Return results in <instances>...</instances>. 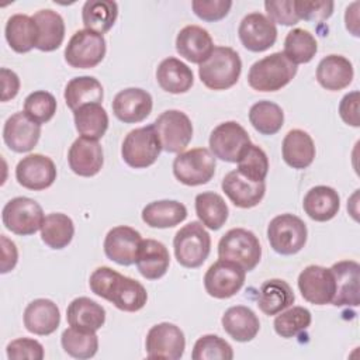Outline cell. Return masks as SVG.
<instances>
[{"label":"cell","instance_id":"41","mask_svg":"<svg viewBox=\"0 0 360 360\" xmlns=\"http://www.w3.org/2000/svg\"><path fill=\"white\" fill-rule=\"evenodd\" d=\"M41 239L51 249L66 248L75 235V225L70 217L62 212L45 215L41 226Z\"/></svg>","mask_w":360,"mask_h":360},{"label":"cell","instance_id":"56","mask_svg":"<svg viewBox=\"0 0 360 360\" xmlns=\"http://www.w3.org/2000/svg\"><path fill=\"white\" fill-rule=\"evenodd\" d=\"M359 7H360V3L354 1L346 8V13H345L346 28L354 37L360 35V31H359Z\"/></svg>","mask_w":360,"mask_h":360},{"label":"cell","instance_id":"19","mask_svg":"<svg viewBox=\"0 0 360 360\" xmlns=\"http://www.w3.org/2000/svg\"><path fill=\"white\" fill-rule=\"evenodd\" d=\"M41 136V124L20 111L7 118L3 127V141L8 149L24 153L35 148Z\"/></svg>","mask_w":360,"mask_h":360},{"label":"cell","instance_id":"14","mask_svg":"<svg viewBox=\"0 0 360 360\" xmlns=\"http://www.w3.org/2000/svg\"><path fill=\"white\" fill-rule=\"evenodd\" d=\"M250 143L246 129L236 121H226L217 125L210 135L211 153L229 163H236L242 150Z\"/></svg>","mask_w":360,"mask_h":360},{"label":"cell","instance_id":"35","mask_svg":"<svg viewBox=\"0 0 360 360\" xmlns=\"http://www.w3.org/2000/svg\"><path fill=\"white\" fill-rule=\"evenodd\" d=\"M187 218V208L176 200L152 201L142 210V221L150 228H173Z\"/></svg>","mask_w":360,"mask_h":360},{"label":"cell","instance_id":"48","mask_svg":"<svg viewBox=\"0 0 360 360\" xmlns=\"http://www.w3.org/2000/svg\"><path fill=\"white\" fill-rule=\"evenodd\" d=\"M56 98L45 90L32 91L24 100V112L38 124L51 121L56 112Z\"/></svg>","mask_w":360,"mask_h":360},{"label":"cell","instance_id":"44","mask_svg":"<svg viewBox=\"0 0 360 360\" xmlns=\"http://www.w3.org/2000/svg\"><path fill=\"white\" fill-rule=\"evenodd\" d=\"M60 343L63 350L75 359H90L98 350V338L96 332L68 328L62 332Z\"/></svg>","mask_w":360,"mask_h":360},{"label":"cell","instance_id":"10","mask_svg":"<svg viewBox=\"0 0 360 360\" xmlns=\"http://www.w3.org/2000/svg\"><path fill=\"white\" fill-rule=\"evenodd\" d=\"M42 207L32 198L14 197L1 211L3 225L15 235L28 236L41 229L44 222Z\"/></svg>","mask_w":360,"mask_h":360},{"label":"cell","instance_id":"6","mask_svg":"<svg viewBox=\"0 0 360 360\" xmlns=\"http://www.w3.org/2000/svg\"><path fill=\"white\" fill-rule=\"evenodd\" d=\"M307 236L305 222L294 214L277 215L267 226V239L271 249L283 256L298 253L305 246Z\"/></svg>","mask_w":360,"mask_h":360},{"label":"cell","instance_id":"21","mask_svg":"<svg viewBox=\"0 0 360 360\" xmlns=\"http://www.w3.org/2000/svg\"><path fill=\"white\" fill-rule=\"evenodd\" d=\"M152 96L139 87H128L118 91L112 100L114 115L125 124L143 121L152 112Z\"/></svg>","mask_w":360,"mask_h":360},{"label":"cell","instance_id":"16","mask_svg":"<svg viewBox=\"0 0 360 360\" xmlns=\"http://www.w3.org/2000/svg\"><path fill=\"white\" fill-rule=\"evenodd\" d=\"M15 179L24 188L41 191L51 187L56 180V166L51 158L31 153L17 163Z\"/></svg>","mask_w":360,"mask_h":360},{"label":"cell","instance_id":"12","mask_svg":"<svg viewBox=\"0 0 360 360\" xmlns=\"http://www.w3.org/2000/svg\"><path fill=\"white\" fill-rule=\"evenodd\" d=\"M245 277L246 271L239 264L219 259L205 271L204 288L214 298H231L243 287Z\"/></svg>","mask_w":360,"mask_h":360},{"label":"cell","instance_id":"54","mask_svg":"<svg viewBox=\"0 0 360 360\" xmlns=\"http://www.w3.org/2000/svg\"><path fill=\"white\" fill-rule=\"evenodd\" d=\"M0 77H1V101H8L18 94L20 79L15 72L7 68L0 69Z\"/></svg>","mask_w":360,"mask_h":360},{"label":"cell","instance_id":"20","mask_svg":"<svg viewBox=\"0 0 360 360\" xmlns=\"http://www.w3.org/2000/svg\"><path fill=\"white\" fill-rule=\"evenodd\" d=\"M142 236L136 229L127 225L114 226L105 235L104 253L120 266H131L136 260Z\"/></svg>","mask_w":360,"mask_h":360},{"label":"cell","instance_id":"11","mask_svg":"<svg viewBox=\"0 0 360 360\" xmlns=\"http://www.w3.org/2000/svg\"><path fill=\"white\" fill-rule=\"evenodd\" d=\"M162 149L169 153L183 152L193 138V124L180 110L163 111L153 122Z\"/></svg>","mask_w":360,"mask_h":360},{"label":"cell","instance_id":"52","mask_svg":"<svg viewBox=\"0 0 360 360\" xmlns=\"http://www.w3.org/2000/svg\"><path fill=\"white\" fill-rule=\"evenodd\" d=\"M264 8L269 20L281 25H295L300 18L295 13L294 0H267L264 1Z\"/></svg>","mask_w":360,"mask_h":360},{"label":"cell","instance_id":"49","mask_svg":"<svg viewBox=\"0 0 360 360\" xmlns=\"http://www.w3.org/2000/svg\"><path fill=\"white\" fill-rule=\"evenodd\" d=\"M333 1L330 0H294L295 13L300 20L325 21L333 13Z\"/></svg>","mask_w":360,"mask_h":360},{"label":"cell","instance_id":"7","mask_svg":"<svg viewBox=\"0 0 360 360\" xmlns=\"http://www.w3.org/2000/svg\"><path fill=\"white\" fill-rule=\"evenodd\" d=\"M160 152L162 145L153 124L129 131L121 146L124 162L134 169L152 166L158 160Z\"/></svg>","mask_w":360,"mask_h":360},{"label":"cell","instance_id":"53","mask_svg":"<svg viewBox=\"0 0 360 360\" xmlns=\"http://www.w3.org/2000/svg\"><path fill=\"white\" fill-rule=\"evenodd\" d=\"M359 104H360V93L357 90L350 91L343 96L339 103V115L345 124L357 128L360 125L359 117Z\"/></svg>","mask_w":360,"mask_h":360},{"label":"cell","instance_id":"8","mask_svg":"<svg viewBox=\"0 0 360 360\" xmlns=\"http://www.w3.org/2000/svg\"><path fill=\"white\" fill-rule=\"evenodd\" d=\"M215 156L207 148L180 152L173 160L174 177L186 186H201L215 174Z\"/></svg>","mask_w":360,"mask_h":360},{"label":"cell","instance_id":"4","mask_svg":"<svg viewBox=\"0 0 360 360\" xmlns=\"http://www.w3.org/2000/svg\"><path fill=\"white\" fill-rule=\"evenodd\" d=\"M218 257L239 264L245 271H252L262 259V246L252 231L232 228L218 242Z\"/></svg>","mask_w":360,"mask_h":360},{"label":"cell","instance_id":"2","mask_svg":"<svg viewBox=\"0 0 360 360\" xmlns=\"http://www.w3.org/2000/svg\"><path fill=\"white\" fill-rule=\"evenodd\" d=\"M242 72V60L229 46H215L212 53L200 65L202 84L211 90H226L236 84Z\"/></svg>","mask_w":360,"mask_h":360},{"label":"cell","instance_id":"38","mask_svg":"<svg viewBox=\"0 0 360 360\" xmlns=\"http://www.w3.org/2000/svg\"><path fill=\"white\" fill-rule=\"evenodd\" d=\"M118 17V6L112 0H89L82 7V21L87 30L105 34Z\"/></svg>","mask_w":360,"mask_h":360},{"label":"cell","instance_id":"34","mask_svg":"<svg viewBox=\"0 0 360 360\" xmlns=\"http://www.w3.org/2000/svg\"><path fill=\"white\" fill-rule=\"evenodd\" d=\"M295 295L290 284L281 278L266 280L257 292V307L264 315H277L291 307Z\"/></svg>","mask_w":360,"mask_h":360},{"label":"cell","instance_id":"22","mask_svg":"<svg viewBox=\"0 0 360 360\" xmlns=\"http://www.w3.org/2000/svg\"><path fill=\"white\" fill-rule=\"evenodd\" d=\"M68 163L75 174L93 177L103 167V148L96 139L80 136L69 148Z\"/></svg>","mask_w":360,"mask_h":360},{"label":"cell","instance_id":"27","mask_svg":"<svg viewBox=\"0 0 360 360\" xmlns=\"http://www.w3.org/2000/svg\"><path fill=\"white\" fill-rule=\"evenodd\" d=\"M354 76L352 62L342 55H328L318 63L316 80L318 83L330 91H339L346 89Z\"/></svg>","mask_w":360,"mask_h":360},{"label":"cell","instance_id":"36","mask_svg":"<svg viewBox=\"0 0 360 360\" xmlns=\"http://www.w3.org/2000/svg\"><path fill=\"white\" fill-rule=\"evenodd\" d=\"M4 35L14 52L27 53L37 45V24L27 14H14L6 22Z\"/></svg>","mask_w":360,"mask_h":360},{"label":"cell","instance_id":"47","mask_svg":"<svg viewBox=\"0 0 360 360\" xmlns=\"http://www.w3.org/2000/svg\"><path fill=\"white\" fill-rule=\"evenodd\" d=\"M193 360H232V346L218 335H204L194 343Z\"/></svg>","mask_w":360,"mask_h":360},{"label":"cell","instance_id":"23","mask_svg":"<svg viewBox=\"0 0 360 360\" xmlns=\"http://www.w3.org/2000/svg\"><path fill=\"white\" fill-rule=\"evenodd\" d=\"M221 187L226 197L238 208L256 207L263 200L266 193L264 181H252L246 179L238 169L225 174Z\"/></svg>","mask_w":360,"mask_h":360},{"label":"cell","instance_id":"30","mask_svg":"<svg viewBox=\"0 0 360 360\" xmlns=\"http://www.w3.org/2000/svg\"><path fill=\"white\" fill-rule=\"evenodd\" d=\"M302 208L311 219L326 222L339 212L340 197L338 191L329 186H315L305 194Z\"/></svg>","mask_w":360,"mask_h":360},{"label":"cell","instance_id":"28","mask_svg":"<svg viewBox=\"0 0 360 360\" xmlns=\"http://www.w3.org/2000/svg\"><path fill=\"white\" fill-rule=\"evenodd\" d=\"M315 143L311 135L302 129H291L283 139L281 155L292 169H307L315 159Z\"/></svg>","mask_w":360,"mask_h":360},{"label":"cell","instance_id":"40","mask_svg":"<svg viewBox=\"0 0 360 360\" xmlns=\"http://www.w3.org/2000/svg\"><path fill=\"white\" fill-rule=\"evenodd\" d=\"M194 202L200 222L208 229L218 231L226 222L229 208L219 194L214 191H204L195 195Z\"/></svg>","mask_w":360,"mask_h":360},{"label":"cell","instance_id":"33","mask_svg":"<svg viewBox=\"0 0 360 360\" xmlns=\"http://www.w3.org/2000/svg\"><path fill=\"white\" fill-rule=\"evenodd\" d=\"M66 321L72 328L97 332L105 322V309L87 297H77L68 305Z\"/></svg>","mask_w":360,"mask_h":360},{"label":"cell","instance_id":"32","mask_svg":"<svg viewBox=\"0 0 360 360\" xmlns=\"http://www.w3.org/2000/svg\"><path fill=\"white\" fill-rule=\"evenodd\" d=\"M159 86L172 94H181L191 89L194 83L193 70L177 58L163 59L156 69Z\"/></svg>","mask_w":360,"mask_h":360},{"label":"cell","instance_id":"9","mask_svg":"<svg viewBox=\"0 0 360 360\" xmlns=\"http://www.w3.org/2000/svg\"><path fill=\"white\" fill-rule=\"evenodd\" d=\"M105 51L104 37L84 28L70 37L65 48V60L75 69H91L104 59Z\"/></svg>","mask_w":360,"mask_h":360},{"label":"cell","instance_id":"24","mask_svg":"<svg viewBox=\"0 0 360 360\" xmlns=\"http://www.w3.org/2000/svg\"><path fill=\"white\" fill-rule=\"evenodd\" d=\"M210 32L200 25H186L176 37V51L191 63L201 65L214 51Z\"/></svg>","mask_w":360,"mask_h":360},{"label":"cell","instance_id":"25","mask_svg":"<svg viewBox=\"0 0 360 360\" xmlns=\"http://www.w3.org/2000/svg\"><path fill=\"white\" fill-rule=\"evenodd\" d=\"M60 323L58 305L48 298H37L24 309V326L28 332L39 336L53 333Z\"/></svg>","mask_w":360,"mask_h":360},{"label":"cell","instance_id":"3","mask_svg":"<svg viewBox=\"0 0 360 360\" xmlns=\"http://www.w3.org/2000/svg\"><path fill=\"white\" fill-rule=\"evenodd\" d=\"M297 75V65L283 52H274L256 60L248 73V83L256 91H277Z\"/></svg>","mask_w":360,"mask_h":360},{"label":"cell","instance_id":"5","mask_svg":"<svg viewBox=\"0 0 360 360\" xmlns=\"http://www.w3.org/2000/svg\"><path fill=\"white\" fill-rule=\"evenodd\" d=\"M173 248L179 264L187 269H197L210 255L211 236L201 222L193 221L176 232Z\"/></svg>","mask_w":360,"mask_h":360},{"label":"cell","instance_id":"42","mask_svg":"<svg viewBox=\"0 0 360 360\" xmlns=\"http://www.w3.org/2000/svg\"><path fill=\"white\" fill-rule=\"evenodd\" d=\"M249 121L259 134L274 135L284 124V112L278 104L262 100L250 107Z\"/></svg>","mask_w":360,"mask_h":360},{"label":"cell","instance_id":"55","mask_svg":"<svg viewBox=\"0 0 360 360\" xmlns=\"http://www.w3.org/2000/svg\"><path fill=\"white\" fill-rule=\"evenodd\" d=\"M1 273L6 274L11 271L18 260V250L13 240H10L6 235H1Z\"/></svg>","mask_w":360,"mask_h":360},{"label":"cell","instance_id":"50","mask_svg":"<svg viewBox=\"0 0 360 360\" xmlns=\"http://www.w3.org/2000/svg\"><path fill=\"white\" fill-rule=\"evenodd\" d=\"M7 357L10 360H42L44 359V346L31 338H18L11 340L7 347Z\"/></svg>","mask_w":360,"mask_h":360},{"label":"cell","instance_id":"31","mask_svg":"<svg viewBox=\"0 0 360 360\" xmlns=\"http://www.w3.org/2000/svg\"><path fill=\"white\" fill-rule=\"evenodd\" d=\"M32 18L38 31L35 48L42 52L58 49L65 39V22L62 15L51 8H45L37 11Z\"/></svg>","mask_w":360,"mask_h":360},{"label":"cell","instance_id":"15","mask_svg":"<svg viewBox=\"0 0 360 360\" xmlns=\"http://www.w3.org/2000/svg\"><path fill=\"white\" fill-rule=\"evenodd\" d=\"M297 284L302 298L314 305H326L333 300L335 278L330 269L309 264L300 273Z\"/></svg>","mask_w":360,"mask_h":360},{"label":"cell","instance_id":"46","mask_svg":"<svg viewBox=\"0 0 360 360\" xmlns=\"http://www.w3.org/2000/svg\"><path fill=\"white\" fill-rule=\"evenodd\" d=\"M238 170L252 181H264L269 172V158L266 152L255 145L249 143L238 159Z\"/></svg>","mask_w":360,"mask_h":360},{"label":"cell","instance_id":"26","mask_svg":"<svg viewBox=\"0 0 360 360\" xmlns=\"http://www.w3.org/2000/svg\"><path fill=\"white\" fill-rule=\"evenodd\" d=\"M135 264L142 277L158 280L166 274L170 266L167 248L156 239H142L136 253Z\"/></svg>","mask_w":360,"mask_h":360},{"label":"cell","instance_id":"13","mask_svg":"<svg viewBox=\"0 0 360 360\" xmlns=\"http://www.w3.org/2000/svg\"><path fill=\"white\" fill-rule=\"evenodd\" d=\"M145 349L149 359L177 360L186 349L184 333L177 325L170 322L153 325L146 335Z\"/></svg>","mask_w":360,"mask_h":360},{"label":"cell","instance_id":"1","mask_svg":"<svg viewBox=\"0 0 360 360\" xmlns=\"http://www.w3.org/2000/svg\"><path fill=\"white\" fill-rule=\"evenodd\" d=\"M89 285L96 295L110 301L120 311L136 312L148 301V292L139 281L107 266L97 267L90 274Z\"/></svg>","mask_w":360,"mask_h":360},{"label":"cell","instance_id":"45","mask_svg":"<svg viewBox=\"0 0 360 360\" xmlns=\"http://www.w3.org/2000/svg\"><path fill=\"white\" fill-rule=\"evenodd\" d=\"M312 322V315L309 309L304 307H288L285 311H281L274 318L273 326L278 336L290 339L308 329Z\"/></svg>","mask_w":360,"mask_h":360},{"label":"cell","instance_id":"43","mask_svg":"<svg viewBox=\"0 0 360 360\" xmlns=\"http://www.w3.org/2000/svg\"><path fill=\"white\" fill-rule=\"evenodd\" d=\"M318 51L315 37L302 28L291 30L284 39V55L294 65L308 63Z\"/></svg>","mask_w":360,"mask_h":360},{"label":"cell","instance_id":"18","mask_svg":"<svg viewBox=\"0 0 360 360\" xmlns=\"http://www.w3.org/2000/svg\"><path fill=\"white\" fill-rule=\"evenodd\" d=\"M335 278V307H357L360 304V266L354 260H340L329 267Z\"/></svg>","mask_w":360,"mask_h":360},{"label":"cell","instance_id":"39","mask_svg":"<svg viewBox=\"0 0 360 360\" xmlns=\"http://www.w3.org/2000/svg\"><path fill=\"white\" fill-rule=\"evenodd\" d=\"M73 118L77 132L84 138L98 141L108 129V115L100 103L82 105L73 111Z\"/></svg>","mask_w":360,"mask_h":360},{"label":"cell","instance_id":"51","mask_svg":"<svg viewBox=\"0 0 360 360\" xmlns=\"http://www.w3.org/2000/svg\"><path fill=\"white\" fill-rule=\"evenodd\" d=\"M194 14L202 21H219L228 15L232 1L231 0H193Z\"/></svg>","mask_w":360,"mask_h":360},{"label":"cell","instance_id":"17","mask_svg":"<svg viewBox=\"0 0 360 360\" xmlns=\"http://www.w3.org/2000/svg\"><path fill=\"white\" fill-rule=\"evenodd\" d=\"M238 35L248 51L263 52L274 45L277 39V28L264 14L250 13L242 18Z\"/></svg>","mask_w":360,"mask_h":360},{"label":"cell","instance_id":"37","mask_svg":"<svg viewBox=\"0 0 360 360\" xmlns=\"http://www.w3.org/2000/svg\"><path fill=\"white\" fill-rule=\"evenodd\" d=\"M66 105L76 111L82 105L101 103L104 97L101 83L93 76H79L68 82L63 93Z\"/></svg>","mask_w":360,"mask_h":360},{"label":"cell","instance_id":"29","mask_svg":"<svg viewBox=\"0 0 360 360\" xmlns=\"http://www.w3.org/2000/svg\"><path fill=\"white\" fill-rule=\"evenodd\" d=\"M221 323L224 330L236 342H250L260 329L257 315L245 305L228 308L221 318Z\"/></svg>","mask_w":360,"mask_h":360}]
</instances>
